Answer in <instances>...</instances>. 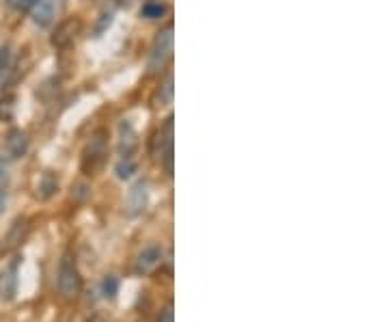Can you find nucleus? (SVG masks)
<instances>
[{"mask_svg":"<svg viewBox=\"0 0 388 322\" xmlns=\"http://www.w3.org/2000/svg\"><path fill=\"white\" fill-rule=\"evenodd\" d=\"M160 104H169L173 100V76H167V82L162 84V95H158Z\"/></svg>","mask_w":388,"mask_h":322,"instance_id":"nucleus-17","label":"nucleus"},{"mask_svg":"<svg viewBox=\"0 0 388 322\" xmlns=\"http://www.w3.org/2000/svg\"><path fill=\"white\" fill-rule=\"evenodd\" d=\"M18 266H20V260L11 262V266L3 273V279H0V295L3 299L11 301L16 297V290H18Z\"/></svg>","mask_w":388,"mask_h":322,"instance_id":"nucleus-11","label":"nucleus"},{"mask_svg":"<svg viewBox=\"0 0 388 322\" xmlns=\"http://www.w3.org/2000/svg\"><path fill=\"white\" fill-rule=\"evenodd\" d=\"M132 171H134V163H132V158H128V163H121L117 167V173H119V178H130L132 175Z\"/></svg>","mask_w":388,"mask_h":322,"instance_id":"nucleus-18","label":"nucleus"},{"mask_svg":"<svg viewBox=\"0 0 388 322\" xmlns=\"http://www.w3.org/2000/svg\"><path fill=\"white\" fill-rule=\"evenodd\" d=\"M138 150V135L128 122L119 124V154L123 160L132 158V154Z\"/></svg>","mask_w":388,"mask_h":322,"instance_id":"nucleus-8","label":"nucleus"},{"mask_svg":"<svg viewBox=\"0 0 388 322\" xmlns=\"http://www.w3.org/2000/svg\"><path fill=\"white\" fill-rule=\"evenodd\" d=\"M78 33H80V20H76V18L65 20L56 26V31L52 35V46L58 48V50H65V48L71 46L73 41H76Z\"/></svg>","mask_w":388,"mask_h":322,"instance_id":"nucleus-6","label":"nucleus"},{"mask_svg":"<svg viewBox=\"0 0 388 322\" xmlns=\"http://www.w3.org/2000/svg\"><path fill=\"white\" fill-rule=\"evenodd\" d=\"M160 262H162V246L149 244V246L143 249L141 255H138V260H136V273H138V275H149L151 271L158 268Z\"/></svg>","mask_w":388,"mask_h":322,"instance_id":"nucleus-9","label":"nucleus"},{"mask_svg":"<svg viewBox=\"0 0 388 322\" xmlns=\"http://www.w3.org/2000/svg\"><path fill=\"white\" fill-rule=\"evenodd\" d=\"M149 206V186L147 182H138L130 188L128 195V214L130 216H138L147 210Z\"/></svg>","mask_w":388,"mask_h":322,"instance_id":"nucleus-7","label":"nucleus"},{"mask_svg":"<svg viewBox=\"0 0 388 322\" xmlns=\"http://www.w3.org/2000/svg\"><path fill=\"white\" fill-rule=\"evenodd\" d=\"M171 54H173V26L169 24V26H164L154 39L151 54H149V69L151 71L164 69V65L169 63Z\"/></svg>","mask_w":388,"mask_h":322,"instance_id":"nucleus-3","label":"nucleus"},{"mask_svg":"<svg viewBox=\"0 0 388 322\" xmlns=\"http://www.w3.org/2000/svg\"><path fill=\"white\" fill-rule=\"evenodd\" d=\"M7 175H9V160L5 154H0V182L7 180Z\"/></svg>","mask_w":388,"mask_h":322,"instance_id":"nucleus-20","label":"nucleus"},{"mask_svg":"<svg viewBox=\"0 0 388 322\" xmlns=\"http://www.w3.org/2000/svg\"><path fill=\"white\" fill-rule=\"evenodd\" d=\"M37 190H39L37 195H39L41 199H50V197L56 193V190H58V182H56L54 175H52V173L43 175L41 182H39V186H37Z\"/></svg>","mask_w":388,"mask_h":322,"instance_id":"nucleus-12","label":"nucleus"},{"mask_svg":"<svg viewBox=\"0 0 388 322\" xmlns=\"http://www.w3.org/2000/svg\"><path fill=\"white\" fill-rule=\"evenodd\" d=\"M28 229V225H26V218H20V221L13 225V229L9 231V236L7 238H3V244L7 242V246L5 249H11V246H16L18 242H22V238H24V231Z\"/></svg>","mask_w":388,"mask_h":322,"instance_id":"nucleus-13","label":"nucleus"},{"mask_svg":"<svg viewBox=\"0 0 388 322\" xmlns=\"http://www.w3.org/2000/svg\"><path fill=\"white\" fill-rule=\"evenodd\" d=\"M28 152V137L24 130L13 128L7 135V154L9 158H22Z\"/></svg>","mask_w":388,"mask_h":322,"instance_id":"nucleus-10","label":"nucleus"},{"mask_svg":"<svg viewBox=\"0 0 388 322\" xmlns=\"http://www.w3.org/2000/svg\"><path fill=\"white\" fill-rule=\"evenodd\" d=\"M84 322H104V320H101L99 316H91V318H86Z\"/></svg>","mask_w":388,"mask_h":322,"instance_id":"nucleus-22","label":"nucleus"},{"mask_svg":"<svg viewBox=\"0 0 388 322\" xmlns=\"http://www.w3.org/2000/svg\"><path fill=\"white\" fill-rule=\"evenodd\" d=\"M5 206H7V195L3 193V190H0V214H3Z\"/></svg>","mask_w":388,"mask_h":322,"instance_id":"nucleus-21","label":"nucleus"},{"mask_svg":"<svg viewBox=\"0 0 388 322\" xmlns=\"http://www.w3.org/2000/svg\"><path fill=\"white\" fill-rule=\"evenodd\" d=\"M158 322H175V314H173V303H169L167 307H164V310H162V314H160V318H158Z\"/></svg>","mask_w":388,"mask_h":322,"instance_id":"nucleus-19","label":"nucleus"},{"mask_svg":"<svg viewBox=\"0 0 388 322\" xmlns=\"http://www.w3.org/2000/svg\"><path fill=\"white\" fill-rule=\"evenodd\" d=\"M67 0H33L31 5V16L37 26H50L56 22V18L61 16L65 9Z\"/></svg>","mask_w":388,"mask_h":322,"instance_id":"nucleus-4","label":"nucleus"},{"mask_svg":"<svg viewBox=\"0 0 388 322\" xmlns=\"http://www.w3.org/2000/svg\"><path fill=\"white\" fill-rule=\"evenodd\" d=\"M164 13H167V7H164L162 3H147L145 7H143V16L145 18H160V16H164Z\"/></svg>","mask_w":388,"mask_h":322,"instance_id":"nucleus-15","label":"nucleus"},{"mask_svg":"<svg viewBox=\"0 0 388 322\" xmlns=\"http://www.w3.org/2000/svg\"><path fill=\"white\" fill-rule=\"evenodd\" d=\"M101 295L104 299H110V301L119 295V279L114 275H106L101 279Z\"/></svg>","mask_w":388,"mask_h":322,"instance_id":"nucleus-14","label":"nucleus"},{"mask_svg":"<svg viewBox=\"0 0 388 322\" xmlns=\"http://www.w3.org/2000/svg\"><path fill=\"white\" fill-rule=\"evenodd\" d=\"M56 288L67 299L80 295V290H82V275L76 266V260H73V255L69 251L61 257V262H58Z\"/></svg>","mask_w":388,"mask_h":322,"instance_id":"nucleus-2","label":"nucleus"},{"mask_svg":"<svg viewBox=\"0 0 388 322\" xmlns=\"http://www.w3.org/2000/svg\"><path fill=\"white\" fill-rule=\"evenodd\" d=\"M108 160V133L104 128H97L88 137L82 150V171L86 175H97Z\"/></svg>","mask_w":388,"mask_h":322,"instance_id":"nucleus-1","label":"nucleus"},{"mask_svg":"<svg viewBox=\"0 0 388 322\" xmlns=\"http://www.w3.org/2000/svg\"><path fill=\"white\" fill-rule=\"evenodd\" d=\"M158 160L164 165L169 175H173V117H169L158 133Z\"/></svg>","mask_w":388,"mask_h":322,"instance_id":"nucleus-5","label":"nucleus"},{"mask_svg":"<svg viewBox=\"0 0 388 322\" xmlns=\"http://www.w3.org/2000/svg\"><path fill=\"white\" fill-rule=\"evenodd\" d=\"M11 63H13V58H11V50H9V48H3V50H0V80H3V78L9 74Z\"/></svg>","mask_w":388,"mask_h":322,"instance_id":"nucleus-16","label":"nucleus"}]
</instances>
